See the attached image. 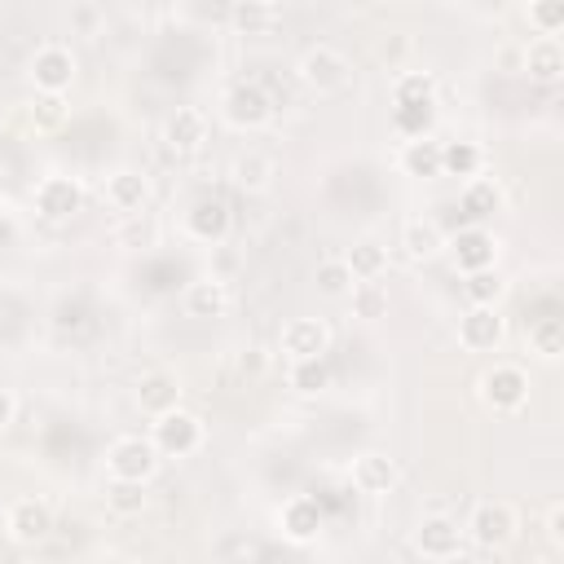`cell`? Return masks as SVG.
<instances>
[{
    "label": "cell",
    "instance_id": "cell-10",
    "mask_svg": "<svg viewBox=\"0 0 564 564\" xmlns=\"http://www.w3.org/2000/svg\"><path fill=\"white\" fill-rule=\"evenodd\" d=\"M4 524H9V538H13V542L35 546V542L48 538L53 511H48V502H40V498H18V502L9 507V516H4Z\"/></svg>",
    "mask_w": 564,
    "mask_h": 564
},
{
    "label": "cell",
    "instance_id": "cell-34",
    "mask_svg": "<svg viewBox=\"0 0 564 564\" xmlns=\"http://www.w3.org/2000/svg\"><path fill=\"white\" fill-rule=\"evenodd\" d=\"M348 300H352V313L366 317V322H375V317L388 313V291H383L379 282H357V286L348 291Z\"/></svg>",
    "mask_w": 564,
    "mask_h": 564
},
{
    "label": "cell",
    "instance_id": "cell-2",
    "mask_svg": "<svg viewBox=\"0 0 564 564\" xmlns=\"http://www.w3.org/2000/svg\"><path fill=\"white\" fill-rule=\"evenodd\" d=\"M295 75H300V84H308L313 93H339V88L348 84V57H344L339 48H330V44H313V48H304Z\"/></svg>",
    "mask_w": 564,
    "mask_h": 564
},
{
    "label": "cell",
    "instance_id": "cell-42",
    "mask_svg": "<svg viewBox=\"0 0 564 564\" xmlns=\"http://www.w3.org/2000/svg\"><path fill=\"white\" fill-rule=\"evenodd\" d=\"M13 410H18V401H13V392L9 388H0V432L13 423Z\"/></svg>",
    "mask_w": 564,
    "mask_h": 564
},
{
    "label": "cell",
    "instance_id": "cell-40",
    "mask_svg": "<svg viewBox=\"0 0 564 564\" xmlns=\"http://www.w3.org/2000/svg\"><path fill=\"white\" fill-rule=\"evenodd\" d=\"M264 366H269L264 348H247V352L238 357V370H242V375H251V379H256V375H264Z\"/></svg>",
    "mask_w": 564,
    "mask_h": 564
},
{
    "label": "cell",
    "instance_id": "cell-30",
    "mask_svg": "<svg viewBox=\"0 0 564 564\" xmlns=\"http://www.w3.org/2000/svg\"><path fill=\"white\" fill-rule=\"evenodd\" d=\"M441 247H445V238H441L436 220H410V225H405V251H410L414 260H432Z\"/></svg>",
    "mask_w": 564,
    "mask_h": 564
},
{
    "label": "cell",
    "instance_id": "cell-11",
    "mask_svg": "<svg viewBox=\"0 0 564 564\" xmlns=\"http://www.w3.org/2000/svg\"><path fill=\"white\" fill-rule=\"evenodd\" d=\"M502 317H498V308H467L463 317H458V344L467 348V352H494L498 344H502Z\"/></svg>",
    "mask_w": 564,
    "mask_h": 564
},
{
    "label": "cell",
    "instance_id": "cell-17",
    "mask_svg": "<svg viewBox=\"0 0 564 564\" xmlns=\"http://www.w3.org/2000/svg\"><path fill=\"white\" fill-rule=\"evenodd\" d=\"M225 308H229V286L220 278H198L185 286V313L189 317L212 322V317H225Z\"/></svg>",
    "mask_w": 564,
    "mask_h": 564
},
{
    "label": "cell",
    "instance_id": "cell-14",
    "mask_svg": "<svg viewBox=\"0 0 564 564\" xmlns=\"http://www.w3.org/2000/svg\"><path fill=\"white\" fill-rule=\"evenodd\" d=\"M145 198H150V185H145V176L132 172V167H119V172L106 181V203H110L115 212H123V216H141V212H145Z\"/></svg>",
    "mask_w": 564,
    "mask_h": 564
},
{
    "label": "cell",
    "instance_id": "cell-33",
    "mask_svg": "<svg viewBox=\"0 0 564 564\" xmlns=\"http://www.w3.org/2000/svg\"><path fill=\"white\" fill-rule=\"evenodd\" d=\"M352 286H357V282H352V273L344 269V260H322V264H317V291H322L326 300H348Z\"/></svg>",
    "mask_w": 564,
    "mask_h": 564
},
{
    "label": "cell",
    "instance_id": "cell-21",
    "mask_svg": "<svg viewBox=\"0 0 564 564\" xmlns=\"http://www.w3.org/2000/svg\"><path fill=\"white\" fill-rule=\"evenodd\" d=\"M278 520H282V533H286L291 542H313L317 529H322V507H317L313 498H291Z\"/></svg>",
    "mask_w": 564,
    "mask_h": 564
},
{
    "label": "cell",
    "instance_id": "cell-29",
    "mask_svg": "<svg viewBox=\"0 0 564 564\" xmlns=\"http://www.w3.org/2000/svg\"><path fill=\"white\" fill-rule=\"evenodd\" d=\"M291 388L295 392H304V397H313V392H322L326 383H330V361L326 357H308V361H291Z\"/></svg>",
    "mask_w": 564,
    "mask_h": 564
},
{
    "label": "cell",
    "instance_id": "cell-37",
    "mask_svg": "<svg viewBox=\"0 0 564 564\" xmlns=\"http://www.w3.org/2000/svg\"><path fill=\"white\" fill-rule=\"evenodd\" d=\"M427 123H432V106H414V110H397V128L410 137V141H419V137H427Z\"/></svg>",
    "mask_w": 564,
    "mask_h": 564
},
{
    "label": "cell",
    "instance_id": "cell-9",
    "mask_svg": "<svg viewBox=\"0 0 564 564\" xmlns=\"http://www.w3.org/2000/svg\"><path fill=\"white\" fill-rule=\"evenodd\" d=\"M79 203H84V189L70 176H44L35 185V212L44 220H70L79 212Z\"/></svg>",
    "mask_w": 564,
    "mask_h": 564
},
{
    "label": "cell",
    "instance_id": "cell-28",
    "mask_svg": "<svg viewBox=\"0 0 564 564\" xmlns=\"http://www.w3.org/2000/svg\"><path fill=\"white\" fill-rule=\"evenodd\" d=\"M529 348H533L538 357L555 361V357L564 352V326H560V317H538V322H529Z\"/></svg>",
    "mask_w": 564,
    "mask_h": 564
},
{
    "label": "cell",
    "instance_id": "cell-3",
    "mask_svg": "<svg viewBox=\"0 0 564 564\" xmlns=\"http://www.w3.org/2000/svg\"><path fill=\"white\" fill-rule=\"evenodd\" d=\"M106 467H110V480H137V485H145L154 476V467H159V454L141 436H119L106 449Z\"/></svg>",
    "mask_w": 564,
    "mask_h": 564
},
{
    "label": "cell",
    "instance_id": "cell-31",
    "mask_svg": "<svg viewBox=\"0 0 564 564\" xmlns=\"http://www.w3.org/2000/svg\"><path fill=\"white\" fill-rule=\"evenodd\" d=\"M463 295L471 300V308H494L498 295H502V278L494 269H480V273H467L463 278Z\"/></svg>",
    "mask_w": 564,
    "mask_h": 564
},
{
    "label": "cell",
    "instance_id": "cell-25",
    "mask_svg": "<svg viewBox=\"0 0 564 564\" xmlns=\"http://www.w3.org/2000/svg\"><path fill=\"white\" fill-rule=\"evenodd\" d=\"M480 145L476 141H441V176H480Z\"/></svg>",
    "mask_w": 564,
    "mask_h": 564
},
{
    "label": "cell",
    "instance_id": "cell-22",
    "mask_svg": "<svg viewBox=\"0 0 564 564\" xmlns=\"http://www.w3.org/2000/svg\"><path fill=\"white\" fill-rule=\"evenodd\" d=\"M176 397H181V388H176V379L172 375H163V370H154V375H145L141 383H137V405L145 410V414H167V410H176Z\"/></svg>",
    "mask_w": 564,
    "mask_h": 564
},
{
    "label": "cell",
    "instance_id": "cell-41",
    "mask_svg": "<svg viewBox=\"0 0 564 564\" xmlns=\"http://www.w3.org/2000/svg\"><path fill=\"white\" fill-rule=\"evenodd\" d=\"M546 533H551L555 546L564 542V507H551V516H546Z\"/></svg>",
    "mask_w": 564,
    "mask_h": 564
},
{
    "label": "cell",
    "instance_id": "cell-20",
    "mask_svg": "<svg viewBox=\"0 0 564 564\" xmlns=\"http://www.w3.org/2000/svg\"><path fill=\"white\" fill-rule=\"evenodd\" d=\"M339 260H344V269L352 273V282H375V278L388 269V251H383L375 238H357Z\"/></svg>",
    "mask_w": 564,
    "mask_h": 564
},
{
    "label": "cell",
    "instance_id": "cell-27",
    "mask_svg": "<svg viewBox=\"0 0 564 564\" xmlns=\"http://www.w3.org/2000/svg\"><path fill=\"white\" fill-rule=\"evenodd\" d=\"M502 207V189H498V181H489V176H471L467 185H463V212L471 216V220H485V216H494Z\"/></svg>",
    "mask_w": 564,
    "mask_h": 564
},
{
    "label": "cell",
    "instance_id": "cell-35",
    "mask_svg": "<svg viewBox=\"0 0 564 564\" xmlns=\"http://www.w3.org/2000/svg\"><path fill=\"white\" fill-rule=\"evenodd\" d=\"M225 13H229L238 26H247V31H260V26H269V22L278 18L273 4H251V0H247V4H234V9H225Z\"/></svg>",
    "mask_w": 564,
    "mask_h": 564
},
{
    "label": "cell",
    "instance_id": "cell-26",
    "mask_svg": "<svg viewBox=\"0 0 564 564\" xmlns=\"http://www.w3.org/2000/svg\"><path fill=\"white\" fill-rule=\"evenodd\" d=\"M229 176H234V185H238V189L260 194V189H269V181H273V159H264V154L247 150V154H238V159H234Z\"/></svg>",
    "mask_w": 564,
    "mask_h": 564
},
{
    "label": "cell",
    "instance_id": "cell-24",
    "mask_svg": "<svg viewBox=\"0 0 564 564\" xmlns=\"http://www.w3.org/2000/svg\"><path fill=\"white\" fill-rule=\"evenodd\" d=\"M432 93H436L432 70H401V75H397V84H392V101H397V110L432 106Z\"/></svg>",
    "mask_w": 564,
    "mask_h": 564
},
{
    "label": "cell",
    "instance_id": "cell-1",
    "mask_svg": "<svg viewBox=\"0 0 564 564\" xmlns=\"http://www.w3.org/2000/svg\"><path fill=\"white\" fill-rule=\"evenodd\" d=\"M150 445H154V454H167V458H185V454H194L198 445H203V423L189 414V410H167V414H159L154 419V436H150Z\"/></svg>",
    "mask_w": 564,
    "mask_h": 564
},
{
    "label": "cell",
    "instance_id": "cell-13",
    "mask_svg": "<svg viewBox=\"0 0 564 564\" xmlns=\"http://www.w3.org/2000/svg\"><path fill=\"white\" fill-rule=\"evenodd\" d=\"M454 264L463 269V278L467 273H480V269H494V256H498V242H494V234H485V229H458L454 234Z\"/></svg>",
    "mask_w": 564,
    "mask_h": 564
},
{
    "label": "cell",
    "instance_id": "cell-12",
    "mask_svg": "<svg viewBox=\"0 0 564 564\" xmlns=\"http://www.w3.org/2000/svg\"><path fill=\"white\" fill-rule=\"evenodd\" d=\"M414 546H419L427 560H449V555H458V546H463V529H458V520H449V516H423L419 529H414Z\"/></svg>",
    "mask_w": 564,
    "mask_h": 564
},
{
    "label": "cell",
    "instance_id": "cell-6",
    "mask_svg": "<svg viewBox=\"0 0 564 564\" xmlns=\"http://www.w3.org/2000/svg\"><path fill=\"white\" fill-rule=\"evenodd\" d=\"M463 533H471L476 546L498 551V546H507V542L516 538V511H511L507 502H480V507L471 511V520H467Z\"/></svg>",
    "mask_w": 564,
    "mask_h": 564
},
{
    "label": "cell",
    "instance_id": "cell-18",
    "mask_svg": "<svg viewBox=\"0 0 564 564\" xmlns=\"http://www.w3.org/2000/svg\"><path fill=\"white\" fill-rule=\"evenodd\" d=\"M185 229H189V238H198V242H220V238L229 234V212H225V203L198 198V203L185 212Z\"/></svg>",
    "mask_w": 564,
    "mask_h": 564
},
{
    "label": "cell",
    "instance_id": "cell-23",
    "mask_svg": "<svg viewBox=\"0 0 564 564\" xmlns=\"http://www.w3.org/2000/svg\"><path fill=\"white\" fill-rule=\"evenodd\" d=\"M401 172H405V176H419V181L441 176V141H432V137L405 141V150H401Z\"/></svg>",
    "mask_w": 564,
    "mask_h": 564
},
{
    "label": "cell",
    "instance_id": "cell-16",
    "mask_svg": "<svg viewBox=\"0 0 564 564\" xmlns=\"http://www.w3.org/2000/svg\"><path fill=\"white\" fill-rule=\"evenodd\" d=\"M524 70L529 79L538 84H555L564 75V44L555 35H538L529 48H524Z\"/></svg>",
    "mask_w": 564,
    "mask_h": 564
},
{
    "label": "cell",
    "instance_id": "cell-15",
    "mask_svg": "<svg viewBox=\"0 0 564 564\" xmlns=\"http://www.w3.org/2000/svg\"><path fill=\"white\" fill-rule=\"evenodd\" d=\"M352 485L361 494H388L397 485V463L379 449H366V454L352 458Z\"/></svg>",
    "mask_w": 564,
    "mask_h": 564
},
{
    "label": "cell",
    "instance_id": "cell-7",
    "mask_svg": "<svg viewBox=\"0 0 564 564\" xmlns=\"http://www.w3.org/2000/svg\"><path fill=\"white\" fill-rule=\"evenodd\" d=\"M269 115H273V101H269L264 84L242 79V84H234L225 93V119L234 128H260V123H269Z\"/></svg>",
    "mask_w": 564,
    "mask_h": 564
},
{
    "label": "cell",
    "instance_id": "cell-32",
    "mask_svg": "<svg viewBox=\"0 0 564 564\" xmlns=\"http://www.w3.org/2000/svg\"><path fill=\"white\" fill-rule=\"evenodd\" d=\"M106 507L115 516H141L145 511V485H137V480H110Z\"/></svg>",
    "mask_w": 564,
    "mask_h": 564
},
{
    "label": "cell",
    "instance_id": "cell-4",
    "mask_svg": "<svg viewBox=\"0 0 564 564\" xmlns=\"http://www.w3.org/2000/svg\"><path fill=\"white\" fill-rule=\"evenodd\" d=\"M75 79V53L62 44H44L31 57V84L40 88V97H62Z\"/></svg>",
    "mask_w": 564,
    "mask_h": 564
},
{
    "label": "cell",
    "instance_id": "cell-8",
    "mask_svg": "<svg viewBox=\"0 0 564 564\" xmlns=\"http://www.w3.org/2000/svg\"><path fill=\"white\" fill-rule=\"evenodd\" d=\"M326 344H330V330L322 317H291L282 326V339L278 348L291 357V361H308V357H326Z\"/></svg>",
    "mask_w": 564,
    "mask_h": 564
},
{
    "label": "cell",
    "instance_id": "cell-19",
    "mask_svg": "<svg viewBox=\"0 0 564 564\" xmlns=\"http://www.w3.org/2000/svg\"><path fill=\"white\" fill-rule=\"evenodd\" d=\"M203 137H207V119H203V110H194V106H176L172 119H167V145L181 150V154H189V150L203 145Z\"/></svg>",
    "mask_w": 564,
    "mask_h": 564
},
{
    "label": "cell",
    "instance_id": "cell-5",
    "mask_svg": "<svg viewBox=\"0 0 564 564\" xmlns=\"http://www.w3.org/2000/svg\"><path fill=\"white\" fill-rule=\"evenodd\" d=\"M480 401L489 410H520L529 401V375L520 366H494L480 375Z\"/></svg>",
    "mask_w": 564,
    "mask_h": 564
},
{
    "label": "cell",
    "instance_id": "cell-36",
    "mask_svg": "<svg viewBox=\"0 0 564 564\" xmlns=\"http://www.w3.org/2000/svg\"><path fill=\"white\" fill-rule=\"evenodd\" d=\"M529 22L538 26V35H555L564 26V4H529Z\"/></svg>",
    "mask_w": 564,
    "mask_h": 564
},
{
    "label": "cell",
    "instance_id": "cell-39",
    "mask_svg": "<svg viewBox=\"0 0 564 564\" xmlns=\"http://www.w3.org/2000/svg\"><path fill=\"white\" fill-rule=\"evenodd\" d=\"M119 242H123V247H150V242H154V220L128 216V225L119 229Z\"/></svg>",
    "mask_w": 564,
    "mask_h": 564
},
{
    "label": "cell",
    "instance_id": "cell-38",
    "mask_svg": "<svg viewBox=\"0 0 564 564\" xmlns=\"http://www.w3.org/2000/svg\"><path fill=\"white\" fill-rule=\"evenodd\" d=\"M31 119H35V128H57L66 119V101L62 97H40L31 106Z\"/></svg>",
    "mask_w": 564,
    "mask_h": 564
}]
</instances>
